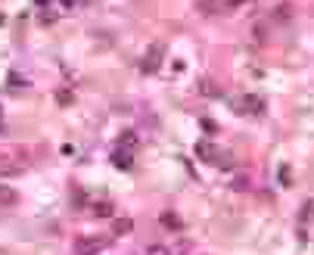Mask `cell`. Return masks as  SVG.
I'll return each instance as SVG.
<instances>
[{"instance_id": "cell-1", "label": "cell", "mask_w": 314, "mask_h": 255, "mask_svg": "<svg viewBox=\"0 0 314 255\" xmlns=\"http://www.w3.org/2000/svg\"><path fill=\"white\" fill-rule=\"evenodd\" d=\"M106 246H109L106 237H94V240H81V243H78V252H81V255H96V252H103Z\"/></svg>"}, {"instance_id": "cell-2", "label": "cell", "mask_w": 314, "mask_h": 255, "mask_svg": "<svg viewBox=\"0 0 314 255\" xmlns=\"http://www.w3.org/2000/svg\"><path fill=\"white\" fill-rule=\"evenodd\" d=\"M125 230H131V221H115V233H125Z\"/></svg>"}, {"instance_id": "cell-3", "label": "cell", "mask_w": 314, "mask_h": 255, "mask_svg": "<svg viewBox=\"0 0 314 255\" xmlns=\"http://www.w3.org/2000/svg\"><path fill=\"white\" fill-rule=\"evenodd\" d=\"M150 255H168V249H162V246H159V249H150Z\"/></svg>"}]
</instances>
